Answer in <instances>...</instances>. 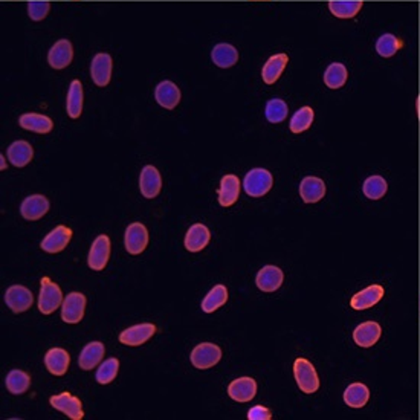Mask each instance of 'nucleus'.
Listing matches in <instances>:
<instances>
[{
  "mask_svg": "<svg viewBox=\"0 0 420 420\" xmlns=\"http://www.w3.org/2000/svg\"><path fill=\"white\" fill-rule=\"evenodd\" d=\"M294 376L298 388L306 394H313L320 388V377L315 367L306 357H296L294 362Z\"/></svg>",
  "mask_w": 420,
  "mask_h": 420,
  "instance_id": "obj_1",
  "label": "nucleus"
},
{
  "mask_svg": "<svg viewBox=\"0 0 420 420\" xmlns=\"http://www.w3.org/2000/svg\"><path fill=\"white\" fill-rule=\"evenodd\" d=\"M63 292L49 276L40 280V295H38V311L43 315L54 313L63 304Z\"/></svg>",
  "mask_w": 420,
  "mask_h": 420,
  "instance_id": "obj_2",
  "label": "nucleus"
},
{
  "mask_svg": "<svg viewBox=\"0 0 420 420\" xmlns=\"http://www.w3.org/2000/svg\"><path fill=\"white\" fill-rule=\"evenodd\" d=\"M274 176L266 168H252L243 179V188L251 198H263L271 191Z\"/></svg>",
  "mask_w": 420,
  "mask_h": 420,
  "instance_id": "obj_3",
  "label": "nucleus"
},
{
  "mask_svg": "<svg viewBox=\"0 0 420 420\" xmlns=\"http://www.w3.org/2000/svg\"><path fill=\"white\" fill-rule=\"evenodd\" d=\"M220 360L222 348L212 343H202L196 345L190 355V361L198 370H207V368L217 365Z\"/></svg>",
  "mask_w": 420,
  "mask_h": 420,
  "instance_id": "obj_4",
  "label": "nucleus"
},
{
  "mask_svg": "<svg viewBox=\"0 0 420 420\" xmlns=\"http://www.w3.org/2000/svg\"><path fill=\"white\" fill-rule=\"evenodd\" d=\"M86 296L81 292H70L61 304V320L68 324H78L85 316Z\"/></svg>",
  "mask_w": 420,
  "mask_h": 420,
  "instance_id": "obj_5",
  "label": "nucleus"
},
{
  "mask_svg": "<svg viewBox=\"0 0 420 420\" xmlns=\"http://www.w3.org/2000/svg\"><path fill=\"white\" fill-rule=\"evenodd\" d=\"M49 404H50V406L58 409V411L66 414L69 419H72V420H81L85 417L83 404H81L78 397L72 396L68 392L53 396L49 399Z\"/></svg>",
  "mask_w": 420,
  "mask_h": 420,
  "instance_id": "obj_6",
  "label": "nucleus"
},
{
  "mask_svg": "<svg viewBox=\"0 0 420 420\" xmlns=\"http://www.w3.org/2000/svg\"><path fill=\"white\" fill-rule=\"evenodd\" d=\"M147 244H149L147 228L139 222L130 223L124 235V247L127 252L131 255H139L141 252L146 251Z\"/></svg>",
  "mask_w": 420,
  "mask_h": 420,
  "instance_id": "obj_7",
  "label": "nucleus"
},
{
  "mask_svg": "<svg viewBox=\"0 0 420 420\" xmlns=\"http://www.w3.org/2000/svg\"><path fill=\"white\" fill-rule=\"evenodd\" d=\"M72 60H74V46L68 38L58 40V42H55L48 53V63L55 70L68 68L70 63H72Z\"/></svg>",
  "mask_w": 420,
  "mask_h": 420,
  "instance_id": "obj_8",
  "label": "nucleus"
},
{
  "mask_svg": "<svg viewBox=\"0 0 420 420\" xmlns=\"http://www.w3.org/2000/svg\"><path fill=\"white\" fill-rule=\"evenodd\" d=\"M112 69H114V60L110 54L99 53L90 63V77L98 87H106L112 80Z\"/></svg>",
  "mask_w": 420,
  "mask_h": 420,
  "instance_id": "obj_9",
  "label": "nucleus"
},
{
  "mask_svg": "<svg viewBox=\"0 0 420 420\" xmlns=\"http://www.w3.org/2000/svg\"><path fill=\"white\" fill-rule=\"evenodd\" d=\"M156 333V325L151 323H142L131 325L129 329L119 333V343L130 347H138L146 344L150 338Z\"/></svg>",
  "mask_w": 420,
  "mask_h": 420,
  "instance_id": "obj_10",
  "label": "nucleus"
},
{
  "mask_svg": "<svg viewBox=\"0 0 420 420\" xmlns=\"http://www.w3.org/2000/svg\"><path fill=\"white\" fill-rule=\"evenodd\" d=\"M109 259H110V239L106 234L98 235L89 251V257H87L89 268L97 272L102 271L107 266Z\"/></svg>",
  "mask_w": 420,
  "mask_h": 420,
  "instance_id": "obj_11",
  "label": "nucleus"
},
{
  "mask_svg": "<svg viewBox=\"0 0 420 420\" xmlns=\"http://www.w3.org/2000/svg\"><path fill=\"white\" fill-rule=\"evenodd\" d=\"M5 303L14 313L26 312L34 303L33 292L22 284L11 286L5 294Z\"/></svg>",
  "mask_w": 420,
  "mask_h": 420,
  "instance_id": "obj_12",
  "label": "nucleus"
},
{
  "mask_svg": "<svg viewBox=\"0 0 420 420\" xmlns=\"http://www.w3.org/2000/svg\"><path fill=\"white\" fill-rule=\"evenodd\" d=\"M283 280H284V274L279 266L268 264L259 271L257 276H255V284H257V288L262 292L271 294L281 288Z\"/></svg>",
  "mask_w": 420,
  "mask_h": 420,
  "instance_id": "obj_13",
  "label": "nucleus"
},
{
  "mask_svg": "<svg viewBox=\"0 0 420 420\" xmlns=\"http://www.w3.org/2000/svg\"><path fill=\"white\" fill-rule=\"evenodd\" d=\"M50 203L46 196L43 194H33V196H28L22 205H20V214L25 220L36 222L42 219L45 214L49 211Z\"/></svg>",
  "mask_w": 420,
  "mask_h": 420,
  "instance_id": "obj_14",
  "label": "nucleus"
},
{
  "mask_svg": "<svg viewBox=\"0 0 420 420\" xmlns=\"http://www.w3.org/2000/svg\"><path fill=\"white\" fill-rule=\"evenodd\" d=\"M139 190L146 199H155L162 190V176L156 167L146 166L139 176Z\"/></svg>",
  "mask_w": 420,
  "mask_h": 420,
  "instance_id": "obj_15",
  "label": "nucleus"
},
{
  "mask_svg": "<svg viewBox=\"0 0 420 420\" xmlns=\"http://www.w3.org/2000/svg\"><path fill=\"white\" fill-rule=\"evenodd\" d=\"M70 239H72V230L65 227V225H60L42 240L40 248L48 254H58L68 247Z\"/></svg>",
  "mask_w": 420,
  "mask_h": 420,
  "instance_id": "obj_16",
  "label": "nucleus"
},
{
  "mask_svg": "<svg viewBox=\"0 0 420 420\" xmlns=\"http://www.w3.org/2000/svg\"><path fill=\"white\" fill-rule=\"evenodd\" d=\"M228 394L235 402H251L255 394H257V382H255V379L248 376L234 379L228 385Z\"/></svg>",
  "mask_w": 420,
  "mask_h": 420,
  "instance_id": "obj_17",
  "label": "nucleus"
},
{
  "mask_svg": "<svg viewBox=\"0 0 420 420\" xmlns=\"http://www.w3.org/2000/svg\"><path fill=\"white\" fill-rule=\"evenodd\" d=\"M385 289L381 284H372L368 288L355 294L350 300L352 309L355 311H365L370 309V307L376 306L379 301L384 298Z\"/></svg>",
  "mask_w": 420,
  "mask_h": 420,
  "instance_id": "obj_18",
  "label": "nucleus"
},
{
  "mask_svg": "<svg viewBox=\"0 0 420 420\" xmlns=\"http://www.w3.org/2000/svg\"><path fill=\"white\" fill-rule=\"evenodd\" d=\"M155 98L161 107L167 109V110H173V109H176L181 102V98H182L181 89L170 80L161 81V83L155 89Z\"/></svg>",
  "mask_w": 420,
  "mask_h": 420,
  "instance_id": "obj_19",
  "label": "nucleus"
},
{
  "mask_svg": "<svg viewBox=\"0 0 420 420\" xmlns=\"http://www.w3.org/2000/svg\"><path fill=\"white\" fill-rule=\"evenodd\" d=\"M289 63V55L288 54H274L271 55L262 69V78L266 85L272 86L274 83L279 81L281 74L284 72L286 66Z\"/></svg>",
  "mask_w": 420,
  "mask_h": 420,
  "instance_id": "obj_20",
  "label": "nucleus"
},
{
  "mask_svg": "<svg viewBox=\"0 0 420 420\" xmlns=\"http://www.w3.org/2000/svg\"><path fill=\"white\" fill-rule=\"evenodd\" d=\"M381 333H382L381 325H379L376 321H365L357 325L353 330V341L356 343V345L368 348V347H373L379 341Z\"/></svg>",
  "mask_w": 420,
  "mask_h": 420,
  "instance_id": "obj_21",
  "label": "nucleus"
},
{
  "mask_svg": "<svg viewBox=\"0 0 420 420\" xmlns=\"http://www.w3.org/2000/svg\"><path fill=\"white\" fill-rule=\"evenodd\" d=\"M240 181L235 174H225L220 179V188H219V203L222 207L228 208L231 205L237 202L240 196Z\"/></svg>",
  "mask_w": 420,
  "mask_h": 420,
  "instance_id": "obj_22",
  "label": "nucleus"
},
{
  "mask_svg": "<svg viewBox=\"0 0 420 420\" xmlns=\"http://www.w3.org/2000/svg\"><path fill=\"white\" fill-rule=\"evenodd\" d=\"M6 158L11 162V166L22 168L26 167L28 163L34 158V149L26 141H14L11 146L6 150Z\"/></svg>",
  "mask_w": 420,
  "mask_h": 420,
  "instance_id": "obj_23",
  "label": "nucleus"
},
{
  "mask_svg": "<svg viewBox=\"0 0 420 420\" xmlns=\"http://www.w3.org/2000/svg\"><path fill=\"white\" fill-rule=\"evenodd\" d=\"M211 240L210 230L202 223H194L190 227L187 235H185V249L190 252H200L202 249L207 248V244Z\"/></svg>",
  "mask_w": 420,
  "mask_h": 420,
  "instance_id": "obj_24",
  "label": "nucleus"
},
{
  "mask_svg": "<svg viewBox=\"0 0 420 420\" xmlns=\"http://www.w3.org/2000/svg\"><path fill=\"white\" fill-rule=\"evenodd\" d=\"M69 364H70V356L65 348L54 347L50 348V350H48V353L45 355V365L48 368V372L54 376L66 375Z\"/></svg>",
  "mask_w": 420,
  "mask_h": 420,
  "instance_id": "obj_25",
  "label": "nucleus"
},
{
  "mask_svg": "<svg viewBox=\"0 0 420 420\" xmlns=\"http://www.w3.org/2000/svg\"><path fill=\"white\" fill-rule=\"evenodd\" d=\"M300 196L306 203H316L325 196V183L316 176H307L300 183Z\"/></svg>",
  "mask_w": 420,
  "mask_h": 420,
  "instance_id": "obj_26",
  "label": "nucleus"
},
{
  "mask_svg": "<svg viewBox=\"0 0 420 420\" xmlns=\"http://www.w3.org/2000/svg\"><path fill=\"white\" fill-rule=\"evenodd\" d=\"M212 63L220 69H228L237 65L239 50L231 43H217L211 50Z\"/></svg>",
  "mask_w": 420,
  "mask_h": 420,
  "instance_id": "obj_27",
  "label": "nucleus"
},
{
  "mask_svg": "<svg viewBox=\"0 0 420 420\" xmlns=\"http://www.w3.org/2000/svg\"><path fill=\"white\" fill-rule=\"evenodd\" d=\"M83 102H85V92L83 85L80 80H74L69 86L68 98H66V110L69 118L78 119L83 114Z\"/></svg>",
  "mask_w": 420,
  "mask_h": 420,
  "instance_id": "obj_28",
  "label": "nucleus"
},
{
  "mask_svg": "<svg viewBox=\"0 0 420 420\" xmlns=\"http://www.w3.org/2000/svg\"><path fill=\"white\" fill-rule=\"evenodd\" d=\"M18 124L22 129L38 133V135H46V133L53 131L54 129L53 119L40 114H23L18 118Z\"/></svg>",
  "mask_w": 420,
  "mask_h": 420,
  "instance_id": "obj_29",
  "label": "nucleus"
},
{
  "mask_svg": "<svg viewBox=\"0 0 420 420\" xmlns=\"http://www.w3.org/2000/svg\"><path fill=\"white\" fill-rule=\"evenodd\" d=\"M104 353H106L104 344L99 341L90 343L83 348V350H81L78 357V365L83 368V370H92V368L99 365Z\"/></svg>",
  "mask_w": 420,
  "mask_h": 420,
  "instance_id": "obj_30",
  "label": "nucleus"
},
{
  "mask_svg": "<svg viewBox=\"0 0 420 420\" xmlns=\"http://www.w3.org/2000/svg\"><path fill=\"white\" fill-rule=\"evenodd\" d=\"M370 401V390L365 384L353 382L345 388L344 402L350 408H362Z\"/></svg>",
  "mask_w": 420,
  "mask_h": 420,
  "instance_id": "obj_31",
  "label": "nucleus"
},
{
  "mask_svg": "<svg viewBox=\"0 0 420 420\" xmlns=\"http://www.w3.org/2000/svg\"><path fill=\"white\" fill-rule=\"evenodd\" d=\"M361 0H330L329 11L338 18H353L362 9Z\"/></svg>",
  "mask_w": 420,
  "mask_h": 420,
  "instance_id": "obj_32",
  "label": "nucleus"
},
{
  "mask_svg": "<svg viewBox=\"0 0 420 420\" xmlns=\"http://www.w3.org/2000/svg\"><path fill=\"white\" fill-rule=\"evenodd\" d=\"M227 301H228V289L225 288L223 284H216L207 295H205L200 307L205 313H212L217 309H220L222 306L227 304Z\"/></svg>",
  "mask_w": 420,
  "mask_h": 420,
  "instance_id": "obj_33",
  "label": "nucleus"
},
{
  "mask_svg": "<svg viewBox=\"0 0 420 420\" xmlns=\"http://www.w3.org/2000/svg\"><path fill=\"white\" fill-rule=\"evenodd\" d=\"M324 85L329 87V89H341L345 83H347V78H348V70L343 63H330L327 66L325 72H324Z\"/></svg>",
  "mask_w": 420,
  "mask_h": 420,
  "instance_id": "obj_34",
  "label": "nucleus"
},
{
  "mask_svg": "<svg viewBox=\"0 0 420 420\" xmlns=\"http://www.w3.org/2000/svg\"><path fill=\"white\" fill-rule=\"evenodd\" d=\"M313 118H315L313 109L309 106H304L300 110H296L289 122L291 131L295 133V135H300V133L309 130L313 122Z\"/></svg>",
  "mask_w": 420,
  "mask_h": 420,
  "instance_id": "obj_35",
  "label": "nucleus"
},
{
  "mask_svg": "<svg viewBox=\"0 0 420 420\" xmlns=\"http://www.w3.org/2000/svg\"><path fill=\"white\" fill-rule=\"evenodd\" d=\"M289 107L286 104V101L280 98H272L266 102L264 107V117L272 124H280L286 118H288Z\"/></svg>",
  "mask_w": 420,
  "mask_h": 420,
  "instance_id": "obj_36",
  "label": "nucleus"
},
{
  "mask_svg": "<svg viewBox=\"0 0 420 420\" xmlns=\"http://www.w3.org/2000/svg\"><path fill=\"white\" fill-rule=\"evenodd\" d=\"M6 388L9 393L13 394H23L29 390L31 385V377L23 370H11L6 376Z\"/></svg>",
  "mask_w": 420,
  "mask_h": 420,
  "instance_id": "obj_37",
  "label": "nucleus"
},
{
  "mask_svg": "<svg viewBox=\"0 0 420 420\" xmlns=\"http://www.w3.org/2000/svg\"><path fill=\"white\" fill-rule=\"evenodd\" d=\"M388 190V183L382 176H370L364 181V185H362V191L365 194V198L372 199V200H379L382 199Z\"/></svg>",
  "mask_w": 420,
  "mask_h": 420,
  "instance_id": "obj_38",
  "label": "nucleus"
},
{
  "mask_svg": "<svg viewBox=\"0 0 420 420\" xmlns=\"http://www.w3.org/2000/svg\"><path fill=\"white\" fill-rule=\"evenodd\" d=\"M402 40L397 38L394 34H384L377 38L376 53L384 58H390L396 55V53L402 48Z\"/></svg>",
  "mask_w": 420,
  "mask_h": 420,
  "instance_id": "obj_39",
  "label": "nucleus"
},
{
  "mask_svg": "<svg viewBox=\"0 0 420 420\" xmlns=\"http://www.w3.org/2000/svg\"><path fill=\"white\" fill-rule=\"evenodd\" d=\"M118 372H119V361L117 357H110V360L98 365V370L95 375L97 382L101 385H107L118 376Z\"/></svg>",
  "mask_w": 420,
  "mask_h": 420,
  "instance_id": "obj_40",
  "label": "nucleus"
},
{
  "mask_svg": "<svg viewBox=\"0 0 420 420\" xmlns=\"http://www.w3.org/2000/svg\"><path fill=\"white\" fill-rule=\"evenodd\" d=\"M50 11L49 2H29L28 4V16L34 22H42L48 17Z\"/></svg>",
  "mask_w": 420,
  "mask_h": 420,
  "instance_id": "obj_41",
  "label": "nucleus"
},
{
  "mask_svg": "<svg viewBox=\"0 0 420 420\" xmlns=\"http://www.w3.org/2000/svg\"><path fill=\"white\" fill-rule=\"evenodd\" d=\"M272 413L269 408L263 405H255L248 411V420H271Z\"/></svg>",
  "mask_w": 420,
  "mask_h": 420,
  "instance_id": "obj_42",
  "label": "nucleus"
},
{
  "mask_svg": "<svg viewBox=\"0 0 420 420\" xmlns=\"http://www.w3.org/2000/svg\"><path fill=\"white\" fill-rule=\"evenodd\" d=\"M0 159H2V167H0V170H2V171H5V168H6V162H5V156H4V155H0Z\"/></svg>",
  "mask_w": 420,
  "mask_h": 420,
  "instance_id": "obj_43",
  "label": "nucleus"
}]
</instances>
